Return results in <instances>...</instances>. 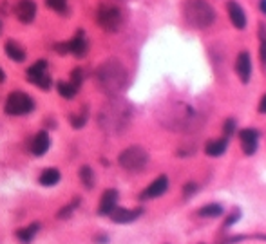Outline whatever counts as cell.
I'll return each instance as SVG.
<instances>
[{"mask_svg": "<svg viewBox=\"0 0 266 244\" xmlns=\"http://www.w3.org/2000/svg\"><path fill=\"white\" fill-rule=\"evenodd\" d=\"M141 208H136V210H127V208H114L111 214V219L118 225H127V222H132L141 215Z\"/></svg>", "mask_w": 266, "mask_h": 244, "instance_id": "14", "label": "cell"}, {"mask_svg": "<svg viewBox=\"0 0 266 244\" xmlns=\"http://www.w3.org/2000/svg\"><path fill=\"white\" fill-rule=\"evenodd\" d=\"M132 119V109L124 99H111V101L101 107L98 121L100 127L109 134H121L129 127Z\"/></svg>", "mask_w": 266, "mask_h": 244, "instance_id": "2", "label": "cell"}, {"mask_svg": "<svg viewBox=\"0 0 266 244\" xmlns=\"http://www.w3.org/2000/svg\"><path fill=\"white\" fill-rule=\"evenodd\" d=\"M196 185H194V183H189V185H187V187H185V194H192V192L194 190H196Z\"/></svg>", "mask_w": 266, "mask_h": 244, "instance_id": "33", "label": "cell"}, {"mask_svg": "<svg viewBox=\"0 0 266 244\" xmlns=\"http://www.w3.org/2000/svg\"><path fill=\"white\" fill-rule=\"evenodd\" d=\"M228 15H230V20L232 24H234V27H237V29H244V27H247V15H244L243 8H241L235 0L228 2Z\"/></svg>", "mask_w": 266, "mask_h": 244, "instance_id": "15", "label": "cell"}, {"mask_svg": "<svg viewBox=\"0 0 266 244\" xmlns=\"http://www.w3.org/2000/svg\"><path fill=\"white\" fill-rule=\"evenodd\" d=\"M33 107H35L33 99L29 98L26 92L16 91L8 96L4 109L9 116H24V114H29V112L33 111Z\"/></svg>", "mask_w": 266, "mask_h": 244, "instance_id": "7", "label": "cell"}, {"mask_svg": "<svg viewBox=\"0 0 266 244\" xmlns=\"http://www.w3.org/2000/svg\"><path fill=\"white\" fill-rule=\"evenodd\" d=\"M239 137H241V147H243L244 154H247V156H252V154L257 150V139H259L257 130L243 129L239 132Z\"/></svg>", "mask_w": 266, "mask_h": 244, "instance_id": "12", "label": "cell"}, {"mask_svg": "<svg viewBox=\"0 0 266 244\" xmlns=\"http://www.w3.org/2000/svg\"><path fill=\"white\" fill-rule=\"evenodd\" d=\"M87 49H89V44H87V40H85V36H84V31L80 29L76 33V36L67 42V51L73 53L74 56H84V54L87 53Z\"/></svg>", "mask_w": 266, "mask_h": 244, "instance_id": "16", "label": "cell"}, {"mask_svg": "<svg viewBox=\"0 0 266 244\" xmlns=\"http://www.w3.org/2000/svg\"><path fill=\"white\" fill-rule=\"evenodd\" d=\"M80 177H81V183H84L87 188L94 187V172H93V168L91 167H81Z\"/></svg>", "mask_w": 266, "mask_h": 244, "instance_id": "24", "label": "cell"}, {"mask_svg": "<svg viewBox=\"0 0 266 244\" xmlns=\"http://www.w3.org/2000/svg\"><path fill=\"white\" fill-rule=\"evenodd\" d=\"M167 129L177 130V132H192V130L199 129V114L194 111L192 107L185 105V103H177L176 107H172L167 112Z\"/></svg>", "mask_w": 266, "mask_h": 244, "instance_id": "3", "label": "cell"}, {"mask_svg": "<svg viewBox=\"0 0 266 244\" xmlns=\"http://www.w3.org/2000/svg\"><path fill=\"white\" fill-rule=\"evenodd\" d=\"M38 228H40L38 222H33V225H29V226H26V228L20 230L16 235H18V239L22 240V242H31L33 237H35L36 232H38Z\"/></svg>", "mask_w": 266, "mask_h": 244, "instance_id": "21", "label": "cell"}, {"mask_svg": "<svg viewBox=\"0 0 266 244\" xmlns=\"http://www.w3.org/2000/svg\"><path fill=\"white\" fill-rule=\"evenodd\" d=\"M96 80L101 91L114 98V96L121 94V92L127 89L129 73L121 62L114 60V58H109L107 62H104V64L98 67Z\"/></svg>", "mask_w": 266, "mask_h": 244, "instance_id": "1", "label": "cell"}, {"mask_svg": "<svg viewBox=\"0 0 266 244\" xmlns=\"http://www.w3.org/2000/svg\"><path fill=\"white\" fill-rule=\"evenodd\" d=\"M0 31H2V22H0Z\"/></svg>", "mask_w": 266, "mask_h": 244, "instance_id": "36", "label": "cell"}, {"mask_svg": "<svg viewBox=\"0 0 266 244\" xmlns=\"http://www.w3.org/2000/svg\"><path fill=\"white\" fill-rule=\"evenodd\" d=\"M15 15L22 24H31L36 16L35 0H18L15 4Z\"/></svg>", "mask_w": 266, "mask_h": 244, "instance_id": "9", "label": "cell"}, {"mask_svg": "<svg viewBox=\"0 0 266 244\" xmlns=\"http://www.w3.org/2000/svg\"><path fill=\"white\" fill-rule=\"evenodd\" d=\"M261 9H262V13L266 15V0H261Z\"/></svg>", "mask_w": 266, "mask_h": 244, "instance_id": "34", "label": "cell"}, {"mask_svg": "<svg viewBox=\"0 0 266 244\" xmlns=\"http://www.w3.org/2000/svg\"><path fill=\"white\" fill-rule=\"evenodd\" d=\"M234 130H235V121L234 119H228V121L224 123V136L230 137L232 134H234Z\"/></svg>", "mask_w": 266, "mask_h": 244, "instance_id": "29", "label": "cell"}, {"mask_svg": "<svg viewBox=\"0 0 266 244\" xmlns=\"http://www.w3.org/2000/svg\"><path fill=\"white\" fill-rule=\"evenodd\" d=\"M49 145H51L49 134H47L46 130H40V132L35 136V139H33L31 150L35 156H44V154L49 150Z\"/></svg>", "mask_w": 266, "mask_h": 244, "instance_id": "17", "label": "cell"}, {"mask_svg": "<svg viewBox=\"0 0 266 244\" xmlns=\"http://www.w3.org/2000/svg\"><path fill=\"white\" fill-rule=\"evenodd\" d=\"M116 202H118V192H116L114 188L105 190L100 199V208H98L100 215H111L112 210L116 208Z\"/></svg>", "mask_w": 266, "mask_h": 244, "instance_id": "13", "label": "cell"}, {"mask_svg": "<svg viewBox=\"0 0 266 244\" xmlns=\"http://www.w3.org/2000/svg\"><path fill=\"white\" fill-rule=\"evenodd\" d=\"M167 188H169V179H167V176H159L158 179H154L145 188V192L141 194V199H156L165 194Z\"/></svg>", "mask_w": 266, "mask_h": 244, "instance_id": "11", "label": "cell"}, {"mask_svg": "<svg viewBox=\"0 0 266 244\" xmlns=\"http://www.w3.org/2000/svg\"><path fill=\"white\" fill-rule=\"evenodd\" d=\"M76 92H78V87H74L71 82H60V84H58V94L64 96L66 99L74 98Z\"/></svg>", "mask_w": 266, "mask_h": 244, "instance_id": "22", "label": "cell"}, {"mask_svg": "<svg viewBox=\"0 0 266 244\" xmlns=\"http://www.w3.org/2000/svg\"><path fill=\"white\" fill-rule=\"evenodd\" d=\"M197 214H199L201 217H219V215L223 214V208L214 202V205H204L203 208H199Z\"/></svg>", "mask_w": 266, "mask_h": 244, "instance_id": "23", "label": "cell"}, {"mask_svg": "<svg viewBox=\"0 0 266 244\" xmlns=\"http://www.w3.org/2000/svg\"><path fill=\"white\" fill-rule=\"evenodd\" d=\"M27 80L38 85L44 91H47L51 85V76L47 74V62L38 60L36 64H33L31 67L27 69Z\"/></svg>", "mask_w": 266, "mask_h": 244, "instance_id": "8", "label": "cell"}, {"mask_svg": "<svg viewBox=\"0 0 266 244\" xmlns=\"http://www.w3.org/2000/svg\"><path fill=\"white\" fill-rule=\"evenodd\" d=\"M185 20L196 29H207L216 20V11L204 0H187L183 6Z\"/></svg>", "mask_w": 266, "mask_h": 244, "instance_id": "4", "label": "cell"}, {"mask_svg": "<svg viewBox=\"0 0 266 244\" xmlns=\"http://www.w3.org/2000/svg\"><path fill=\"white\" fill-rule=\"evenodd\" d=\"M96 20H98V26L104 31H107V33H116V31H120L121 26H124L125 16H124V11H121L118 6L101 4L100 8H98Z\"/></svg>", "mask_w": 266, "mask_h": 244, "instance_id": "5", "label": "cell"}, {"mask_svg": "<svg viewBox=\"0 0 266 244\" xmlns=\"http://www.w3.org/2000/svg\"><path fill=\"white\" fill-rule=\"evenodd\" d=\"M4 78H6V76H4V73H2V71H0V80H4Z\"/></svg>", "mask_w": 266, "mask_h": 244, "instance_id": "35", "label": "cell"}, {"mask_svg": "<svg viewBox=\"0 0 266 244\" xmlns=\"http://www.w3.org/2000/svg\"><path fill=\"white\" fill-rule=\"evenodd\" d=\"M47 6L54 9L56 13H66L67 11V0H47Z\"/></svg>", "mask_w": 266, "mask_h": 244, "instance_id": "25", "label": "cell"}, {"mask_svg": "<svg viewBox=\"0 0 266 244\" xmlns=\"http://www.w3.org/2000/svg\"><path fill=\"white\" fill-rule=\"evenodd\" d=\"M239 217H241L239 212H234V215H230V219H228V221H224V228H228V226H230L232 222H235Z\"/></svg>", "mask_w": 266, "mask_h": 244, "instance_id": "31", "label": "cell"}, {"mask_svg": "<svg viewBox=\"0 0 266 244\" xmlns=\"http://www.w3.org/2000/svg\"><path fill=\"white\" fill-rule=\"evenodd\" d=\"M147 161H149V154H147L145 149H141V147H138V145L125 149L124 152L120 154V157H118L120 167L129 172L141 170V168L147 165Z\"/></svg>", "mask_w": 266, "mask_h": 244, "instance_id": "6", "label": "cell"}, {"mask_svg": "<svg viewBox=\"0 0 266 244\" xmlns=\"http://www.w3.org/2000/svg\"><path fill=\"white\" fill-rule=\"evenodd\" d=\"M259 112H262V114H266V94L262 96L261 103H259Z\"/></svg>", "mask_w": 266, "mask_h": 244, "instance_id": "32", "label": "cell"}, {"mask_svg": "<svg viewBox=\"0 0 266 244\" xmlns=\"http://www.w3.org/2000/svg\"><path fill=\"white\" fill-rule=\"evenodd\" d=\"M78 202H80V201H78V199H76V201H73V202H71V205H67L66 208H62V210L58 212V217H60V219L69 217V215L74 212V208H76V206H78Z\"/></svg>", "mask_w": 266, "mask_h": 244, "instance_id": "27", "label": "cell"}, {"mask_svg": "<svg viewBox=\"0 0 266 244\" xmlns=\"http://www.w3.org/2000/svg\"><path fill=\"white\" fill-rule=\"evenodd\" d=\"M81 82H84V71H81V69H74L73 73H71V84H73L74 87H80Z\"/></svg>", "mask_w": 266, "mask_h": 244, "instance_id": "28", "label": "cell"}, {"mask_svg": "<svg viewBox=\"0 0 266 244\" xmlns=\"http://www.w3.org/2000/svg\"><path fill=\"white\" fill-rule=\"evenodd\" d=\"M261 62L266 65V34L262 33V44H261Z\"/></svg>", "mask_w": 266, "mask_h": 244, "instance_id": "30", "label": "cell"}, {"mask_svg": "<svg viewBox=\"0 0 266 244\" xmlns=\"http://www.w3.org/2000/svg\"><path fill=\"white\" fill-rule=\"evenodd\" d=\"M58 181H60V172L56 168H46L40 176V185L44 187H54Z\"/></svg>", "mask_w": 266, "mask_h": 244, "instance_id": "20", "label": "cell"}, {"mask_svg": "<svg viewBox=\"0 0 266 244\" xmlns=\"http://www.w3.org/2000/svg\"><path fill=\"white\" fill-rule=\"evenodd\" d=\"M235 73L239 76V80L243 84H248L250 82V76H252V60H250V54L247 51L239 53L237 56V62H235Z\"/></svg>", "mask_w": 266, "mask_h": 244, "instance_id": "10", "label": "cell"}, {"mask_svg": "<svg viewBox=\"0 0 266 244\" xmlns=\"http://www.w3.org/2000/svg\"><path fill=\"white\" fill-rule=\"evenodd\" d=\"M87 109H81V114H78V116H74L73 119H71V123H73V127L74 129H81V127L85 125V121H87Z\"/></svg>", "mask_w": 266, "mask_h": 244, "instance_id": "26", "label": "cell"}, {"mask_svg": "<svg viewBox=\"0 0 266 244\" xmlns=\"http://www.w3.org/2000/svg\"><path fill=\"white\" fill-rule=\"evenodd\" d=\"M227 147H228L227 139H214V141L207 143L204 152H207V156H210V157H217V156H221L224 150H227Z\"/></svg>", "mask_w": 266, "mask_h": 244, "instance_id": "18", "label": "cell"}, {"mask_svg": "<svg viewBox=\"0 0 266 244\" xmlns=\"http://www.w3.org/2000/svg\"><path fill=\"white\" fill-rule=\"evenodd\" d=\"M6 54L11 58L13 62H24L26 60V51L18 46L16 42H6Z\"/></svg>", "mask_w": 266, "mask_h": 244, "instance_id": "19", "label": "cell"}]
</instances>
